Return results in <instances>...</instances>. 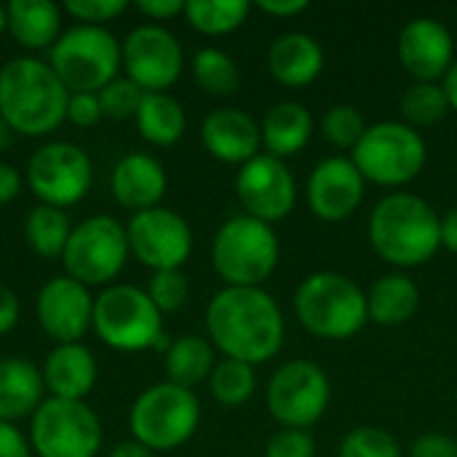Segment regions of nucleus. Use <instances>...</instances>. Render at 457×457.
Segmentation results:
<instances>
[{
    "label": "nucleus",
    "instance_id": "nucleus-1",
    "mask_svg": "<svg viewBox=\"0 0 457 457\" xmlns=\"http://www.w3.org/2000/svg\"><path fill=\"white\" fill-rule=\"evenodd\" d=\"M206 335L225 359L257 367L278 356L287 324L262 287H225L206 308Z\"/></svg>",
    "mask_w": 457,
    "mask_h": 457
},
{
    "label": "nucleus",
    "instance_id": "nucleus-2",
    "mask_svg": "<svg viewBox=\"0 0 457 457\" xmlns=\"http://www.w3.org/2000/svg\"><path fill=\"white\" fill-rule=\"evenodd\" d=\"M370 244L394 268H420L442 249V217L415 193H391L370 214Z\"/></svg>",
    "mask_w": 457,
    "mask_h": 457
},
{
    "label": "nucleus",
    "instance_id": "nucleus-3",
    "mask_svg": "<svg viewBox=\"0 0 457 457\" xmlns=\"http://www.w3.org/2000/svg\"><path fill=\"white\" fill-rule=\"evenodd\" d=\"M70 91L48 62L16 56L0 67V118L24 137H43L67 120Z\"/></svg>",
    "mask_w": 457,
    "mask_h": 457
},
{
    "label": "nucleus",
    "instance_id": "nucleus-4",
    "mask_svg": "<svg viewBox=\"0 0 457 457\" xmlns=\"http://www.w3.org/2000/svg\"><path fill=\"white\" fill-rule=\"evenodd\" d=\"M295 316L313 337L351 340L367 324V292L345 273L316 270L295 292Z\"/></svg>",
    "mask_w": 457,
    "mask_h": 457
},
{
    "label": "nucleus",
    "instance_id": "nucleus-5",
    "mask_svg": "<svg viewBox=\"0 0 457 457\" xmlns=\"http://www.w3.org/2000/svg\"><path fill=\"white\" fill-rule=\"evenodd\" d=\"M281 257L273 225L236 214L220 225L212 241V265L225 287H262Z\"/></svg>",
    "mask_w": 457,
    "mask_h": 457
},
{
    "label": "nucleus",
    "instance_id": "nucleus-6",
    "mask_svg": "<svg viewBox=\"0 0 457 457\" xmlns=\"http://www.w3.org/2000/svg\"><path fill=\"white\" fill-rule=\"evenodd\" d=\"M48 64L70 94H99L123 67L120 43L104 27L75 24L48 51Z\"/></svg>",
    "mask_w": 457,
    "mask_h": 457
},
{
    "label": "nucleus",
    "instance_id": "nucleus-7",
    "mask_svg": "<svg viewBox=\"0 0 457 457\" xmlns=\"http://www.w3.org/2000/svg\"><path fill=\"white\" fill-rule=\"evenodd\" d=\"M351 161L361 177L380 187H404L420 177L428 161L426 139L404 120H378L367 129Z\"/></svg>",
    "mask_w": 457,
    "mask_h": 457
},
{
    "label": "nucleus",
    "instance_id": "nucleus-8",
    "mask_svg": "<svg viewBox=\"0 0 457 457\" xmlns=\"http://www.w3.org/2000/svg\"><path fill=\"white\" fill-rule=\"evenodd\" d=\"M163 313L150 300L147 289L112 284L94 297V332L104 345L120 353L158 348L163 337Z\"/></svg>",
    "mask_w": 457,
    "mask_h": 457
},
{
    "label": "nucleus",
    "instance_id": "nucleus-9",
    "mask_svg": "<svg viewBox=\"0 0 457 457\" xmlns=\"http://www.w3.org/2000/svg\"><path fill=\"white\" fill-rule=\"evenodd\" d=\"M201 423L198 396L174 383H158L137 396L129 412V428L134 442L153 453H169L182 447Z\"/></svg>",
    "mask_w": 457,
    "mask_h": 457
},
{
    "label": "nucleus",
    "instance_id": "nucleus-10",
    "mask_svg": "<svg viewBox=\"0 0 457 457\" xmlns=\"http://www.w3.org/2000/svg\"><path fill=\"white\" fill-rule=\"evenodd\" d=\"M29 447L37 457H96L102 423L86 402L48 396L29 418Z\"/></svg>",
    "mask_w": 457,
    "mask_h": 457
},
{
    "label": "nucleus",
    "instance_id": "nucleus-11",
    "mask_svg": "<svg viewBox=\"0 0 457 457\" xmlns=\"http://www.w3.org/2000/svg\"><path fill=\"white\" fill-rule=\"evenodd\" d=\"M129 254L126 228L115 217L96 214L72 228L62 262L67 276L78 284L99 287L110 284L123 270Z\"/></svg>",
    "mask_w": 457,
    "mask_h": 457
},
{
    "label": "nucleus",
    "instance_id": "nucleus-12",
    "mask_svg": "<svg viewBox=\"0 0 457 457\" xmlns=\"http://www.w3.org/2000/svg\"><path fill=\"white\" fill-rule=\"evenodd\" d=\"M265 402L273 420L281 423V428L308 431L329 410L332 402L329 375L308 359L287 361L273 372Z\"/></svg>",
    "mask_w": 457,
    "mask_h": 457
},
{
    "label": "nucleus",
    "instance_id": "nucleus-13",
    "mask_svg": "<svg viewBox=\"0 0 457 457\" xmlns=\"http://www.w3.org/2000/svg\"><path fill=\"white\" fill-rule=\"evenodd\" d=\"M94 182L91 158L72 142H48L27 161V185L32 195L54 209L75 206Z\"/></svg>",
    "mask_w": 457,
    "mask_h": 457
},
{
    "label": "nucleus",
    "instance_id": "nucleus-14",
    "mask_svg": "<svg viewBox=\"0 0 457 457\" xmlns=\"http://www.w3.org/2000/svg\"><path fill=\"white\" fill-rule=\"evenodd\" d=\"M129 252L153 273L182 270L193 252V230L187 220L171 209L155 206L137 212L126 228Z\"/></svg>",
    "mask_w": 457,
    "mask_h": 457
},
{
    "label": "nucleus",
    "instance_id": "nucleus-15",
    "mask_svg": "<svg viewBox=\"0 0 457 457\" xmlns=\"http://www.w3.org/2000/svg\"><path fill=\"white\" fill-rule=\"evenodd\" d=\"M126 78L134 80L145 94H166L182 75V46L161 24L134 27L120 43Z\"/></svg>",
    "mask_w": 457,
    "mask_h": 457
},
{
    "label": "nucleus",
    "instance_id": "nucleus-16",
    "mask_svg": "<svg viewBox=\"0 0 457 457\" xmlns=\"http://www.w3.org/2000/svg\"><path fill=\"white\" fill-rule=\"evenodd\" d=\"M236 195L249 217L276 225L295 212L297 182L287 161L260 153L238 169Z\"/></svg>",
    "mask_w": 457,
    "mask_h": 457
},
{
    "label": "nucleus",
    "instance_id": "nucleus-17",
    "mask_svg": "<svg viewBox=\"0 0 457 457\" xmlns=\"http://www.w3.org/2000/svg\"><path fill=\"white\" fill-rule=\"evenodd\" d=\"M367 179L351 155H329L308 177V206L321 222H345L364 201Z\"/></svg>",
    "mask_w": 457,
    "mask_h": 457
},
{
    "label": "nucleus",
    "instance_id": "nucleus-18",
    "mask_svg": "<svg viewBox=\"0 0 457 457\" xmlns=\"http://www.w3.org/2000/svg\"><path fill=\"white\" fill-rule=\"evenodd\" d=\"M396 54L415 83H442L455 64V37L434 16H415L399 32Z\"/></svg>",
    "mask_w": 457,
    "mask_h": 457
},
{
    "label": "nucleus",
    "instance_id": "nucleus-19",
    "mask_svg": "<svg viewBox=\"0 0 457 457\" xmlns=\"http://www.w3.org/2000/svg\"><path fill=\"white\" fill-rule=\"evenodd\" d=\"M35 311L43 332L59 345L80 343L94 324V297L88 295V287L70 276L51 278L37 292Z\"/></svg>",
    "mask_w": 457,
    "mask_h": 457
},
{
    "label": "nucleus",
    "instance_id": "nucleus-20",
    "mask_svg": "<svg viewBox=\"0 0 457 457\" xmlns=\"http://www.w3.org/2000/svg\"><path fill=\"white\" fill-rule=\"evenodd\" d=\"M201 142L212 158L241 169L244 163L260 155L262 131L249 112L236 107H220L204 118Z\"/></svg>",
    "mask_w": 457,
    "mask_h": 457
},
{
    "label": "nucleus",
    "instance_id": "nucleus-21",
    "mask_svg": "<svg viewBox=\"0 0 457 457\" xmlns=\"http://www.w3.org/2000/svg\"><path fill=\"white\" fill-rule=\"evenodd\" d=\"M166 171L158 158L147 153H129L123 155L110 177L112 195L120 206L131 212L155 209L166 193Z\"/></svg>",
    "mask_w": 457,
    "mask_h": 457
},
{
    "label": "nucleus",
    "instance_id": "nucleus-22",
    "mask_svg": "<svg viewBox=\"0 0 457 457\" xmlns=\"http://www.w3.org/2000/svg\"><path fill=\"white\" fill-rule=\"evenodd\" d=\"M268 70L287 88H308L324 72V48L308 32H284L268 48Z\"/></svg>",
    "mask_w": 457,
    "mask_h": 457
},
{
    "label": "nucleus",
    "instance_id": "nucleus-23",
    "mask_svg": "<svg viewBox=\"0 0 457 457\" xmlns=\"http://www.w3.org/2000/svg\"><path fill=\"white\" fill-rule=\"evenodd\" d=\"M40 375L54 399L83 402L96 383V359L86 345L64 343L46 356Z\"/></svg>",
    "mask_w": 457,
    "mask_h": 457
},
{
    "label": "nucleus",
    "instance_id": "nucleus-24",
    "mask_svg": "<svg viewBox=\"0 0 457 457\" xmlns=\"http://www.w3.org/2000/svg\"><path fill=\"white\" fill-rule=\"evenodd\" d=\"M313 129H316V123H313V115L305 104L278 102L265 112V118L260 123L262 147L268 155L287 161V158H292L308 147Z\"/></svg>",
    "mask_w": 457,
    "mask_h": 457
},
{
    "label": "nucleus",
    "instance_id": "nucleus-25",
    "mask_svg": "<svg viewBox=\"0 0 457 457\" xmlns=\"http://www.w3.org/2000/svg\"><path fill=\"white\" fill-rule=\"evenodd\" d=\"M43 375L29 359L0 361V423L32 418L43 404Z\"/></svg>",
    "mask_w": 457,
    "mask_h": 457
},
{
    "label": "nucleus",
    "instance_id": "nucleus-26",
    "mask_svg": "<svg viewBox=\"0 0 457 457\" xmlns=\"http://www.w3.org/2000/svg\"><path fill=\"white\" fill-rule=\"evenodd\" d=\"M420 308L418 284L402 273H386L367 289V313L378 327H404Z\"/></svg>",
    "mask_w": 457,
    "mask_h": 457
},
{
    "label": "nucleus",
    "instance_id": "nucleus-27",
    "mask_svg": "<svg viewBox=\"0 0 457 457\" xmlns=\"http://www.w3.org/2000/svg\"><path fill=\"white\" fill-rule=\"evenodd\" d=\"M11 37L29 48H54L62 37V8L51 0H11L5 5Z\"/></svg>",
    "mask_w": 457,
    "mask_h": 457
},
{
    "label": "nucleus",
    "instance_id": "nucleus-28",
    "mask_svg": "<svg viewBox=\"0 0 457 457\" xmlns=\"http://www.w3.org/2000/svg\"><path fill=\"white\" fill-rule=\"evenodd\" d=\"M214 345L201 335H182L169 343L166 351V378L169 383L193 391L212 378L214 370Z\"/></svg>",
    "mask_w": 457,
    "mask_h": 457
},
{
    "label": "nucleus",
    "instance_id": "nucleus-29",
    "mask_svg": "<svg viewBox=\"0 0 457 457\" xmlns=\"http://www.w3.org/2000/svg\"><path fill=\"white\" fill-rule=\"evenodd\" d=\"M139 137L155 147H171L185 137L187 115L182 104L169 94H145L137 110Z\"/></svg>",
    "mask_w": 457,
    "mask_h": 457
},
{
    "label": "nucleus",
    "instance_id": "nucleus-30",
    "mask_svg": "<svg viewBox=\"0 0 457 457\" xmlns=\"http://www.w3.org/2000/svg\"><path fill=\"white\" fill-rule=\"evenodd\" d=\"M249 0H187L185 19L187 24L209 37L230 35L249 19Z\"/></svg>",
    "mask_w": 457,
    "mask_h": 457
},
{
    "label": "nucleus",
    "instance_id": "nucleus-31",
    "mask_svg": "<svg viewBox=\"0 0 457 457\" xmlns=\"http://www.w3.org/2000/svg\"><path fill=\"white\" fill-rule=\"evenodd\" d=\"M72 225L67 220V214L62 209L37 204L35 209H29L27 220H24V238L29 244V249L37 257L54 260L62 257L67 241H70Z\"/></svg>",
    "mask_w": 457,
    "mask_h": 457
},
{
    "label": "nucleus",
    "instance_id": "nucleus-32",
    "mask_svg": "<svg viewBox=\"0 0 457 457\" xmlns=\"http://www.w3.org/2000/svg\"><path fill=\"white\" fill-rule=\"evenodd\" d=\"M193 78L212 96H230L241 86V70L222 48H201L193 56Z\"/></svg>",
    "mask_w": 457,
    "mask_h": 457
},
{
    "label": "nucleus",
    "instance_id": "nucleus-33",
    "mask_svg": "<svg viewBox=\"0 0 457 457\" xmlns=\"http://www.w3.org/2000/svg\"><path fill=\"white\" fill-rule=\"evenodd\" d=\"M209 388H212V396L217 404L230 407V410L244 407L257 391V372L252 364H244L236 359H222L212 370Z\"/></svg>",
    "mask_w": 457,
    "mask_h": 457
},
{
    "label": "nucleus",
    "instance_id": "nucleus-34",
    "mask_svg": "<svg viewBox=\"0 0 457 457\" xmlns=\"http://www.w3.org/2000/svg\"><path fill=\"white\" fill-rule=\"evenodd\" d=\"M447 112H450V102L442 83H412L402 96L404 123L418 131L442 123Z\"/></svg>",
    "mask_w": 457,
    "mask_h": 457
},
{
    "label": "nucleus",
    "instance_id": "nucleus-35",
    "mask_svg": "<svg viewBox=\"0 0 457 457\" xmlns=\"http://www.w3.org/2000/svg\"><path fill=\"white\" fill-rule=\"evenodd\" d=\"M319 129H321V137L332 147L353 153L370 126H367V120H364L359 107H353V104H335V107H329L321 115Z\"/></svg>",
    "mask_w": 457,
    "mask_h": 457
},
{
    "label": "nucleus",
    "instance_id": "nucleus-36",
    "mask_svg": "<svg viewBox=\"0 0 457 457\" xmlns=\"http://www.w3.org/2000/svg\"><path fill=\"white\" fill-rule=\"evenodd\" d=\"M337 457H404L399 442L375 426H359L348 431L340 442Z\"/></svg>",
    "mask_w": 457,
    "mask_h": 457
},
{
    "label": "nucleus",
    "instance_id": "nucleus-37",
    "mask_svg": "<svg viewBox=\"0 0 457 457\" xmlns=\"http://www.w3.org/2000/svg\"><path fill=\"white\" fill-rule=\"evenodd\" d=\"M96 96H99L102 112L107 118L123 120V118H137V110H139V104L145 99V91L129 78H115Z\"/></svg>",
    "mask_w": 457,
    "mask_h": 457
},
{
    "label": "nucleus",
    "instance_id": "nucleus-38",
    "mask_svg": "<svg viewBox=\"0 0 457 457\" xmlns=\"http://www.w3.org/2000/svg\"><path fill=\"white\" fill-rule=\"evenodd\" d=\"M147 295L161 313H177L190 295L187 276L182 270H158L147 284Z\"/></svg>",
    "mask_w": 457,
    "mask_h": 457
},
{
    "label": "nucleus",
    "instance_id": "nucleus-39",
    "mask_svg": "<svg viewBox=\"0 0 457 457\" xmlns=\"http://www.w3.org/2000/svg\"><path fill=\"white\" fill-rule=\"evenodd\" d=\"M64 11L80 24L104 27V21H110L126 11V0H67Z\"/></svg>",
    "mask_w": 457,
    "mask_h": 457
},
{
    "label": "nucleus",
    "instance_id": "nucleus-40",
    "mask_svg": "<svg viewBox=\"0 0 457 457\" xmlns=\"http://www.w3.org/2000/svg\"><path fill=\"white\" fill-rule=\"evenodd\" d=\"M265 457H316V439L311 431L281 428L270 436Z\"/></svg>",
    "mask_w": 457,
    "mask_h": 457
},
{
    "label": "nucleus",
    "instance_id": "nucleus-41",
    "mask_svg": "<svg viewBox=\"0 0 457 457\" xmlns=\"http://www.w3.org/2000/svg\"><path fill=\"white\" fill-rule=\"evenodd\" d=\"M104 118L99 96L96 94H70L67 102V120L80 126V129H91Z\"/></svg>",
    "mask_w": 457,
    "mask_h": 457
},
{
    "label": "nucleus",
    "instance_id": "nucleus-42",
    "mask_svg": "<svg viewBox=\"0 0 457 457\" xmlns=\"http://www.w3.org/2000/svg\"><path fill=\"white\" fill-rule=\"evenodd\" d=\"M410 457H457V439L442 431L420 434L410 445Z\"/></svg>",
    "mask_w": 457,
    "mask_h": 457
},
{
    "label": "nucleus",
    "instance_id": "nucleus-43",
    "mask_svg": "<svg viewBox=\"0 0 457 457\" xmlns=\"http://www.w3.org/2000/svg\"><path fill=\"white\" fill-rule=\"evenodd\" d=\"M0 457H32L29 442L11 423H0Z\"/></svg>",
    "mask_w": 457,
    "mask_h": 457
},
{
    "label": "nucleus",
    "instance_id": "nucleus-44",
    "mask_svg": "<svg viewBox=\"0 0 457 457\" xmlns=\"http://www.w3.org/2000/svg\"><path fill=\"white\" fill-rule=\"evenodd\" d=\"M137 11L153 21H166L185 13V0H137Z\"/></svg>",
    "mask_w": 457,
    "mask_h": 457
},
{
    "label": "nucleus",
    "instance_id": "nucleus-45",
    "mask_svg": "<svg viewBox=\"0 0 457 457\" xmlns=\"http://www.w3.org/2000/svg\"><path fill=\"white\" fill-rule=\"evenodd\" d=\"M262 13L276 16V19H292L308 11V0H257L254 3Z\"/></svg>",
    "mask_w": 457,
    "mask_h": 457
},
{
    "label": "nucleus",
    "instance_id": "nucleus-46",
    "mask_svg": "<svg viewBox=\"0 0 457 457\" xmlns=\"http://www.w3.org/2000/svg\"><path fill=\"white\" fill-rule=\"evenodd\" d=\"M16 321H19V300L8 287L0 284V337L8 335L16 327Z\"/></svg>",
    "mask_w": 457,
    "mask_h": 457
},
{
    "label": "nucleus",
    "instance_id": "nucleus-47",
    "mask_svg": "<svg viewBox=\"0 0 457 457\" xmlns=\"http://www.w3.org/2000/svg\"><path fill=\"white\" fill-rule=\"evenodd\" d=\"M19 190H21V174L11 163L0 161V206L11 204L19 195Z\"/></svg>",
    "mask_w": 457,
    "mask_h": 457
},
{
    "label": "nucleus",
    "instance_id": "nucleus-48",
    "mask_svg": "<svg viewBox=\"0 0 457 457\" xmlns=\"http://www.w3.org/2000/svg\"><path fill=\"white\" fill-rule=\"evenodd\" d=\"M442 249L457 254V209L442 214Z\"/></svg>",
    "mask_w": 457,
    "mask_h": 457
},
{
    "label": "nucleus",
    "instance_id": "nucleus-49",
    "mask_svg": "<svg viewBox=\"0 0 457 457\" xmlns=\"http://www.w3.org/2000/svg\"><path fill=\"white\" fill-rule=\"evenodd\" d=\"M107 457H155V453L131 439V442H120L118 447H112V453Z\"/></svg>",
    "mask_w": 457,
    "mask_h": 457
},
{
    "label": "nucleus",
    "instance_id": "nucleus-50",
    "mask_svg": "<svg viewBox=\"0 0 457 457\" xmlns=\"http://www.w3.org/2000/svg\"><path fill=\"white\" fill-rule=\"evenodd\" d=\"M442 86H445V94H447L450 110H453V112H457V59H455V64L450 67V72L445 75Z\"/></svg>",
    "mask_w": 457,
    "mask_h": 457
},
{
    "label": "nucleus",
    "instance_id": "nucleus-51",
    "mask_svg": "<svg viewBox=\"0 0 457 457\" xmlns=\"http://www.w3.org/2000/svg\"><path fill=\"white\" fill-rule=\"evenodd\" d=\"M11 139H13V129L0 118V150H5L11 145Z\"/></svg>",
    "mask_w": 457,
    "mask_h": 457
},
{
    "label": "nucleus",
    "instance_id": "nucleus-52",
    "mask_svg": "<svg viewBox=\"0 0 457 457\" xmlns=\"http://www.w3.org/2000/svg\"><path fill=\"white\" fill-rule=\"evenodd\" d=\"M8 29V13H5V5H0V32Z\"/></svg>",
    "mask_w": 457,
    "mask_h": 457
}]
</instances>
